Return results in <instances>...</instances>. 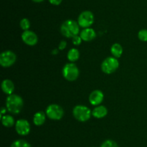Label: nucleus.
Wrapping results in <instances>:
<instances>
[{
    "mask_svg": "<svg viewBox=\"0 0 147 147\" xmlns=\"http://www.w3.org/2000/svg\"><path fill=\"white\" fill-rule=\"evenodd\" d=\"M24 105L23 99L20 95H10L6 99V108L7 110L11 114L17 115L22 111Z\"/></svg>",
    "mask_w": 147,
    "mask_h": 147,
    "instance_id": "nucleus-1",
    "label": "nucleus"
},
{
    "mask_svg": "<svg viewBox=\"0 0 147 147\" xmlns=\"http://www.w3.org/2000/svg\"><path fill=\"white\" fill-rule=\"evenodd\" d=\"M60 32L65 37L73 38L80 33V25L73 20H65L60 27Z\"/></svg>",
    "mask_w": 147,
    "mask_h": 147,
    "instance_id": "nucleus-2",
    "label": "nucleus"
},
{
    "mask_svg": "<svg viewBox=\"0 0 147 147\" xmlns=\"http://www.w3.org/2000/svg\"><path fill=\"white\" fill-rule=\"evenodd\" d=\"M73 115L77 120L80 122H86L90 118L92 112L88 107L83 105H78L73 108Z\"/></svg>",
    "mask_w": 147,
    "mask_h": 147,
    "instance_id": "nucleus-3",
    "label": "nucleus"
},
{
    "mask_svg": "<svg viewBox=\"0 0 147 147\" xmlns=\"http://www.w3.org/2000/svg\"><path fill=\"white\" fill-rule=\"evenodd\" d=\"M63 75L65 79L70 82L76 81L79 76V69L74 63H67L63 66Z\"/></svg>",
    "mask_w": 147,
    "mask_h": 147,
    "instance_id": "nucleus-4",
    "label": "nucleus"
},
{
    "mask_svg": "<svg viewBox=\"0 0 147 147\" xmlns=\"http://www.w3.org/2000/svg\"><path fill=\"white\" fill-rule=\"evenodd\" d=\"M119 62L115 57H108L101 63V70L106 74H111L118 69Z\"/></svg>",
    "mask_w": 147,
    "mask_h": 147,
    "instance_id": "nucleus-5",
    "label": "nucleus"
},
{
    "mask_svg": "<svg viewBox=\"0 0 147 147\" xmlns=\"http://www.w3.org/2000/svg\"><path fill=\"white\" fill-rule=\"evenodd\" d=\"M46 115L53 120H59L64 115L63 108L57 104H51L46 108Z\"/></svg>",
    "mask_w": 147,
    "mask_h": 147,
    "instance_id": "nucleus-6",
    "label": "nucleus"
},
{
    "mask_svg": "<svg viewBox=\"0 0 147 147\" xmlns=\"http://www.w3.org/2000/svg\"><path fill=\"white\" fill-rule=\"evenodd\" d=\"M17 60V56L13 51L9 50H4L0 54V64L4 68L12 66Z\"/></svg>",
    "mask_w": 147,
    "mask_h": 147,
    "instance_id": "nucleus-7",
    "label": "nucleus"
},
{
    "mask_svg": "<svg viewBox=\"0 0 147 147\" xmlns=\"http://www.w3.org/2000/svg\"><path fill=\"white\" fill-rule=\"evenodd\" d=\"M94 22V15L92 12L86 10L82 12L78 18V23L80 27L83 28H87L91 26Z\"/></svg>",
    "mask_w": 147,
    "mask_h": 147,
    "instance_id": "nucleus-8",
    "label": "nucleus"
},
{
    "mask_svg": "<svg viewBox=\"0 0 147 147\" xmlns=\"http://www.w3.org/2000/svg\"><path fill=\"white\" fill-rule=\"evenodd\" d=\"M15 130L20 135H27L30 132V124L27 120L20 119L16 122Z\"/></svg>",
    "mask_w": 147,
    "mask_h": 147,
    "instance_id": "nucleus-9",
    "label": "nucleus"
},
{
    "mask_svg": "<svg viewBox=\"0 0 147 147\" xmlns=\"http://www.w3.org/2000/svg\"><path fill=\"white\" fill-rule=\"evenodd\" d=\"M22 40L27 46H35L38 42V37L36 33L31 30H26L22 34Z\"/></svg>",
    "mask_w": 147,
    "mask_h": 147,
    "instance_id": "nucleus-10",
    "label": "nucleus"
},
{
    "mask_svg": "<svg viewBox=\"0 0 147 147\" xmlns=\"http://www.w3.org/2000/svg\"><path fill=\"white\" fill-rule=\"evenodd\" d=\"M103 98H104V95L103 92L100 90L96 89L93 91L89 95V102L92 105L98 106L103 102Z\"/></svg>",
    "mask_w": 147,
    "mask_h": 147,
    "instance_id": "nucleus-11",
    "label": "nucleus"
},
{
    "mask_svg": "<svg viewBox=\"0 0 147 147\" xmlns=\"http://www.w3.org/2000/svg\"><path fill=\"white\" fill-rule=\"evenodd\" d=\"M80 36L83 41L89 42L95 39V37H96V33L93 29L87 27V28H83V30L80 32Z\"/></svg>",
    "mask_w": 147,
    "mask_h": 147,
    "instance_id": "nucleus-12",
    "label": "nucleus"
},
{
    "mask_svg": "<svg viewBox=\"0 0 147 147\" xmlns=\"http://www.w3.org/2000/svg\"><path fill=\"white\" fill-rule=\"evenodd\" d=\"M1 89L4 92V93L7 94V95H12L14 90V83L10 79H4L1 82Z\"/></svg>",
    "mask_w": 147,
    "mask_h": 147,
    "instance_id": "nucleus-13",
    "label": "nucleus"
},
{
    "mask_svg": "<svg viewBox=\"0 0 147 147\" xmlns=\"http://www.w3.org/2000/svg\"><path fill=\"white\" fill-rule=\"evenodd\" d=\"M108 114V110L103 105H100L94 108L92 111V115L96 118H103Z\"/></svg>",
    "mask_w": 147,
    "mask_h": 147,
    "instance_id": "nucleus-14",
    "label": "nucleus"
},
{
    "mask_svg": "<svg viewBox=\"0 0 147 147\" xmlns=\"http://www.w3.org/2000/svg\"><path fill=\"white\" fill-rule=\"evenodd\" d=\"M46 120V113L42 111H39L36 112L33 117V122L37 126H40L43 125L45 122Z\"/></svg>",
    "mask_w": 147,
    "mask_h": 147,
    "instance_id": "nucleus-15",
    "label": "nucleus"
},
{
    "mask_svg": "<svg viewBox=\"0 0 147 147\" xmlns=\"http://www.w3.org/2000/svg\"><path fill=\"white\" fill-rule=\"evenodd\" d=\"M111 52L115 58H120L123 53V48L119 43H114L111 48Z\"/></svg>",
    "mask_w": 147,
    "mask_h": 147,
    "instance_id": "nucleus-16",
    "label": "nucleus"
},
{
    "mask_svg": "<svg viewBox=\"0 0 147 147\" xmlns=\"http://www.w3.org/2000/svg\"><path fill=\"white\" fill-rule=\"evenodd\" d=\"M1 122L4 127L10 128L13 126L14 124V119L11 115H4L1 117Z\"/></svg>",
    "mask_w": 147,
    "mask_h": 147,
    "instance_id": "nucleus-17",
    "label": "nucleus"
},
{
    "mask_svg": "<svg viewBox=\"0 0 147 147\" xmlns=\"http://www.w3.org/2000/svg\"><path fill=\"white\" fill-rule=\"evenodd\" d=\"M67 57L70 62H75L80 57V52L77 48H71L67 53Z\"/></svg>",
    "mask_w": 147,
    "mask_h": 147,
    "instance_id": "nucleus-18",
    "label": "nucleus"
},
{
    "mask_svg": "<svg viewBox=\"0 0 147 147\" xmlns=\"http://www.w3.org/2000/svg\"><path fill=\"white\" fill-rule=\"evenodd\" d=\"M10 147H32L30 144H29L27 141L23 139H18L14 141L11 144Z\"/></svg>",
    "mask_w": 147,
    "mask_h": 147,
    "instance_id": "nucleus-19",
    "label": "nucleus"
},
{
    "mask_svg": "<svg viewBox=\"0 0 147 147\" xmlns=\"http://www.w3.org/2000/svg\"><path fill=\"white\" fill-rule=\"evenodd\" d=\"M20 27H21L23 30L26 31V30H28L29 28H30V22L28 19L23 18L22 19L21 21H20Z\"/></svg>",
    "mask_w": 147,
    "mask_h": 147,
    "instance_id": "nucleus-20",
    "label": "nucleus"
},
{
    "mask_svg": "<svg viewBox=\"0 0 147 147\" xmlns=\"http://www.w3.org/2000/svg\"><path fill=\"white\" fill-rule=\"evenodd\" d=\"M100 147H119V146H118L117 143L115 142L113 140L108 139L103 141Z\"/></svg>",
    "mask_w": 147,
    "mask_h": 147,
    "instance_id": "nucleus-21",
    "label": "nucleus"
},
{
    "mask_svg": "<svg viewBox=\"0 0 147 147\" xmlns=\"http://www.w3.org/2000/svg\"><path fill=\"white\" fill-rule=\"evenodd\" d=\"M138 37L140 40L144 42L147 41V30L146 29H142L138 33Z\"/></svg>",
    "mask_w": 147,
    "mask_h": 147,
    "instance_id": "nucleus-22",
    "label": "nucleus"
},
{
    "mask_svg": "<svg viewBox=\"0 0 147 147\" xmlns=\"http://www.w3.org/2000/svg\"><path fill=\"white\" fill-rule=\"evenodd\" d=\"M82 40H82L81 37H80L79 35L75 36V37H73V38H72V42H73V44L76 45V46H79V45L81 43Z\"/></svg>",
    "mask_w": 147,
    "mask_h": 147,
    "instance_id": "nucleus-23",
    "label": "nucleus"
},
{
    "mask_svg": "<svg viewBox=\"0 0 147 147\" xmlns=\"http://www.w3.org/2000/svg\"><path fill=\"white\" fill-rule=\"evenodd\" d=\"M48 1L50 3V4H53V5L57 6V5H60V4H61L63 0H48Z\"/></svg>",
    "mask_w": 147,
    "mask_h": 147,
    "instance_id": "nucleus-24",
    "label": "nucleus"
},
{
    "mask_svg": "<svg viewBox=\"0 0 147 147\" xmlns=\"http://www.w3.org/2000/svg\"><path fill=\"white\" fill-rule=\"evenodd\" d=\"M66 46H67V43L65 40H62L60 43V45H59V49L60 50H63V49L65 48Z\"/></svg>",
    "mask_w": 147,
    "mask_h": 147,
    "instance_id": "nucleus-25",
    "label": "nucleus"
},
{
    "mask_svg": "<svg viewBox=\"0 0 147 147\" xmlns=\"http://www.w3.org/2000/svg\"><path fill=\"white\" fill-rule=\"evenodd\" d=\"M6 113V108H1V118L4 115V114Z\"/></svg>",
    "mask_w": 147,
    "mask_h": 147,
    "instance_id": "nucleus-26",
    "label": "nucleus"
},
{
    "mask_svg": "<svg viewBox=\"0 0 147 147\" xmlns=\"http://www.w3.org/2000/svg\"><path fill=\"white\" fill-rule=\"evenodd\" d=\"M32 1H34V2H36V3H40V2H42V1H44L45 0H32Z\"/></svg>",
    "mask_w": 147,
    "mask_h": 147,
    "instance_id": "nucleus-27",
    "label": "nucleus"
}]
</instances>
